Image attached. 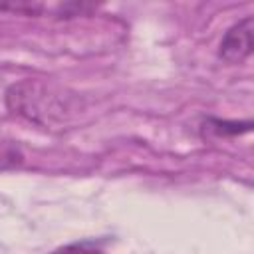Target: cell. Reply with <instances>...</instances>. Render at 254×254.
I'll return each instance as SVG.
<instances>
[{"label": "cell", "mask_w": 254, "mask_h": 254, "mask_svg": "<svg viewBox=\"0 0 254 254\" xmlns=\"http://www.w3.org/2000/svg\"><path fill=\"white\" fill-rule=\"evenodd\" d=\"M252 26H254L252 16H246L224 34L218 56L226 64H242L252 54Z\"/></svg>", "instance_id": "cell-2"}, {"label": "cell", "mask_w": 254, "mask_h": 254, "mask_svg": "<svg viewBox=\"0 0 254 254\" xmlns=\"http://www.w3.org/2000/svg\"><path fill=\"white\" fill-rule=\"evenodd\" d=\"M252 123L246 121V123H236V121H218V119H208L204 123V133L206 131H212L214 135H240V133H246L250 131Z\"/></svg>", "instance_id": "cell-3"}, {"label": "cell", "mask_w": 254, "mask_h": 254, "mask_svg": "<svg viewBox=\"0 0 254 254\" xmlns=\"http://www.w3.org/2000/svg\"><path fill=\"white\" fill-rule=\"evenodd\" d=\"M22 151L18 145L12 143H0V169H10L22 163Z\"/></svg>", "instance_id": "cell-4"}, {"label": "cell", "mask_w": 254, "mask_h": 254, "mask_svg": "<svg viewBox=\"0 0 254 254\" xmlns=\"http://www.w3.org/2000/svg\"><path fill=\"white\" fill-rule=\"evenodd\" d=\"M6 103L14 113L36 123L54 121L56 117H64L67 111L62 93L36 79L14 83L6 91Z\"/></svg>", "instance_id": "cell-1"}, {"label": "cell", "mask_w": 254, "mask_h": 254, "mask_svg": "<svg viewBox=\"0 0 254 254\" xmlns=\"http://www.w3.org/2000/svg\"><path fill=\"white\" fill-rule=\"evenodd\" d=\"M52 254H101V250L91 242H73L54 250Z\"/></svg>", "instance_id": "cell-5"}]
</instances>
